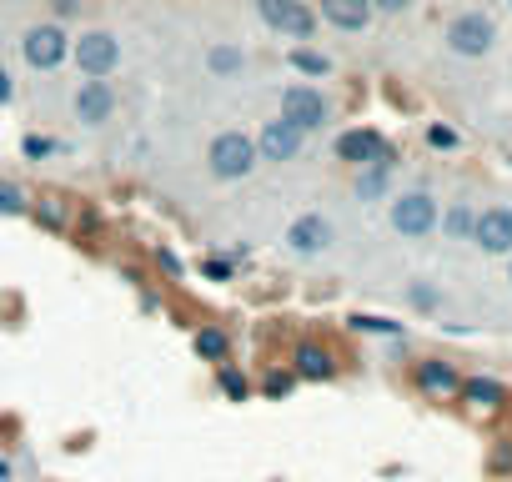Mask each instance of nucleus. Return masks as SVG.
Wrapping results in <instances>:
<instances>
[{
    "label": "nucleus",
    "mask_w": 512,
    "mask_h": 482,
    "mask_svg": "<svg viewBox=\"0 0 512 482\" xmlns=\"http://www.w3.org/2000/svg\"><path fill=\"white\" fill-rule=\"evenodd\" d=\"M402 302H407L417 317H437V312L447 307V292H442V282H432V277H412V282L402 287Z\"/></svg>",
    "instance_id": "nucleus-23"
},
{
    "label": "nucleus",
    "mask_w": 512,
    "mask_h": 482,
    "mask_svg": "<svg viewBox=\"0 0 512 482\" xmlns=\"http://www.w3.org/2000/svg\"><path fill=\"white\" fill-rule=\"evenodd\" d=\"M256 21H262L277 41H292V46H312L322 36L312 0H256Z\"/></svg>",
    "instance_id": "nucleus-8"
},
{
    "label": "nucleus",
    "mask_w": 512,
    "mask_h": 482,
    "mask_svg": "<svg viewBox=\"0 0 512 482\" xmlns=\"http://www.w3.org/2000/svg\"><path fill=\"white\" fill-rule=\"evenodd\" d=\"M71 216H76V201L61 196V191H41V196L31 201V221H36L41 231H51V236H66V231H71Z\"/></svg>",
    "instance_id": "nucleus-21"
},
{
    "label": "nucleus",
    "mask_w": 512,
    "mask_h": 482,
    "mask_svg": "<svg viewBox=\"0 0 512 482\" xmlns=\"http://www.w3.org/2000/svg\"><path fill=\"white\" fill-rule=\"evenodd\" d=\"M262 171V156H256V136L241 131V126H221L211 141H206V176L221 181V186H241Z\"/></svg>",
    "instance_id": "nucleus-1"
},
{
    "label": "nucleus",
    "mask_w": 512,
    "mask_h": 482,
    "mask_svg": "<svg viewBox=\"0 0 512 482\" xmlns=\"http://www.w3.org/2000/svg\"><path fill=\"white\" fill-rule=\"evenodd\" d=\"M317 6V21L342 31V36H367L377 26V6L372 0H312Z\"/></svg>",
    "instance_id": "nucleus-15"
},
{
    "label": "nucleus",
    "mask_w": 512,
    "mask_h": 482,
    "mask_svg": "<svg viewBox=\"0 0 512 482\" xmlns=\"http://www.w3.org/2000/svg\"><path fill=\"white\" fill-rule=\"evenodd\" d=\"M507 11H512V0H507Z\"/></svg>",
    "instance_id": "nucleus-39"
},
{
    "label": "nucleus",
    "mask_w": 512,
    "mask_h": 482,
    "mask_svg": "<svg viewBox=\"0 0 512 482\" xmlns=\"http://www.w3.org/2000/svg\"><path fill=\"white\" fill-rule=\"evenodd\" d=\"M191 352H196L201 362L221 367V362H231V352H236V337H231L221 322H201V327L191 332Z\"/></svg>",
    "instance_id": "nucleus-22"
},
{
    "label": "nucleus",
    "mask_w": 512,
    "mask_h": 482,
    "mask_svg": "<svg viewBox=\"0 0 512 482\" xmlns=\"http://www.w3.org/2000/svg\"><path fill=\"white\" fill-rule=\"evenodd\" d=\"M282 66L297 76V81H312V86H327L337 76V56H327L317 41L312 46H287L282 51Z\"/></svg>",
    "instance_id": "nucleus-18"
},
{
    "label": "nucleus",
    "mask_w": 512,
    "mask_h": 482,
    "mask_svg": "<svg viewBox=\"0 0 512 482\" xmlns=\"http://www.w3.org/2000/svg\"><path fill=\"white\" fill-rule=\"evenodd\" d=\"M151 267L166 277V282H186L191 277V267H186V257L171 247V241H156V247H151Z\"/></svg>",
    "instance_id": "nucleus-26"
},
{
    "label": "nucleus",
    "mask_w": 512,
    "mask_h": 482,
    "mask_svg": "<svg viewBox=\"0 0 512 482\" xmlns=\"http://www.w3.org/2000/svg\"><path fill=\"white\" fill-rule=\"evenodd\" d=\"M196 272H201L206 282H216V287H226V282H236V262H231V257H221V252H211V257H201V262H196Z\"/></svg>",
    "instance_id": "nucleus-32"
},
{
    "label": "nucleus",
    "mask_w": 512,
    "mask_h": 482,
    "mask_svg": "<svg viewBox=\"0 0 512 482\" xmlns=\"http://www.w3.org/2000/svg\"><path fill=\"white\" fill-rule=\"evenodd\" d=\"M16 51H21V66L31 76H56L71 61V31L61 21H36V26L21 31Z\"/></svg>",
    "instance_id": "nucleus-7"
},
{
    "label": "nucleus",
    "mask_w": 512,
    "mask_h": 482,
    "mask_svg": "<svg viewBox=\"0 0 512 482\" xmlns=\"http://www.w3.org/2000/svg\"><path fill=\"white\" fill-rule=\"evenodd\" d=\"M472 247H477L482 257H497V262H507V257H512V201H492V206H477Z\"/></svg>",
    "instance_id": "nucleus-13"
},
{
    "label": "nucleus",
    "mask_w": 512,
    "mask_h": 482,
    "mask_svg": "<svg viewBox=\"0 0 512 482\" xmlns=\"http://www.w3.org/2000/svg\"><path fill=\"white\" fill-rule=\"evenodd\" d=\"M352 196L362 206H387L397 196V166H362V171H352Z\"/></svg>",
    "instance_id": "nucleus-19"
},
{
    "label": "nucleus",
    "mask_w": 512,
    "mask_h": 482,
    "mask_svg": "<svg viewBox=\"0 0 512 482\" xmlns=\"http://www.w3.org/2000/svg\"><path fill=\"white\" fill-rule=\"evenodd\" d=\"M16 477V467H11V457H0V482H11Z\"/></svg>",
    "instance_id": "nucleus-37"
},
{
    "label": "nucleus",
    "mask_w": 512,
    "mask_h": 482,
    "mask_svg": "<svg viewBox=\"0 0 512 482\" xmlns=\"http://www.w3.org/2000/svg\"><path fill=\"white\" fill-rule=\"evenodd\" d=\"M201 71H206L211 81H241V76L251 71V51H246L241 41H211V46L201 51Z\"/></svg>",
    "instance_id": "nucleus-17"
},
{
    "label": "nucleus",
    "mask_w": 512,
    "mask_h": 482,
    "mask_svg": "<svg viewBox=\"0 0 512 482\" xmlns=\"http://www.w3.org/2000/svg\"><path fill=\"white\" fill-rule=\"evenodd\" d=\"M437 216H442V201L432 186H407L387 201V226L402 236V241H427L437 236Z\"/></svg>",
    "instance_id": "nucleus-6"
},
{
    "label": "nucleus",
    "mask_w": 512,
    "mask_h": 482,
    "mask_svg": "<svg viewBox=\"0 0 512 482\" xmlns=\"http://www.w3.org/2000/svg\"><path fill=\"white\" fill-rule=\"evenodd\" d=\"M71 16H81V0H56V6H51V21H71Z\"/></svg>",
    "instance_id": "nucleus-36"
},
{
    "label": "nucleus",
    "mask_w": 512,
    "mask_h": 482,
    "mask_svg": "<svg viewBox=\"0 0 512 482\" xmlns=\"http://www.w3.org/2000/svg\"><path fill=\"white\" fill-rule=\"evenodd\" d=\"M472 226H477V201L472 196H452L437 216V236L452 241V247H462V241H472Z\"/></svg>",
    "instance_id": "nucleus-20"
},
{
    "label": "nucleus",
    "mask_w": 512,
    "mask_h": 482,
    "mask_svg": "<svg viewBox=\"0 0 512 482\" xmlns=\"http://www.w3.org/2000/svg\"><path fill=\"white\" fill-rule=\"evenodd\" d=\"M292 387H297L292 367H272V372L262 377V387H256V392H262L267 402H282V397H292Z\"/></svg>",
    "instance_id": "nucleus-30"
},
{
    "label": "nucleus",
    "mask_w": 512,
    "mask_h": 482,
    "mask_svg": "<svg viewBox=\"0 0 512 482\" xmlns=\"http://www.w3.org/2000/svg\"><path fill=\"white\" fill-rule=\"evenodd\" d=\"M121 61H126V46H121L116 31L86 26V31L71 36V66H76L81 81H111L121 71Z\"/></svg>",
    "instance_id": "nucleus-3"
},
{
    "label": "nucleus",
    "mask_w": 512,
    "mask_h": 482,
    "mask_svg": "<svg viewBox=\"0 0 512 482\" xmlns=\"http://www.w3.org/2000/svg\"><path fill=\"white\" fill-rule=\"evenodd\" d=\"M101 226H106V216H101V206H96V201H76V216H71V231H76L81 241H96V236H101Z\"/></svg>",
    "instance_id": "nucleus-29"
},
{
    "label": "nucleus",
    "mask_w": 512,
    "mask_h": 482,
    "mask_svg": "<svg viewBox=\"0 0 512 482\" xmlns=\"http://www.w3.org/2000/svg\"><path fill=\"white\" fill-rule=\"evenodd\" d=\"M507 287H512V257H507Z\"/></svg>",
    "instance_id": "nucleus-38"
},
{
    "label": "nucleus",
    "mask_w": 512,
    "mask_h": 482,
    "mask_svg": "<svg viewBox=\"0 0 512 482\" xmlns=\"http://www.w3.org/2000/svg\"><path fill=\"white\" fill-rule=\"evenodd\" d=\"M277 116L292 121L302 136H322L337 121V96L327 86H312V81H287L277 91Z\"/></svg>",
    "instance_id": "nucleus-2"
},
{
    "label": "nucleus",
    "mask_w": 512,
    "mask_h": 482,
    "mask_svg": "<svg viewBox=\"0 0 512 482\" xmlns=\"http://www.w3.org/2000/svg\"><path fill=\"white\" fill-rule=\"evenodd\" d=\"M462 377H467V372H462L452 357H437V352H427V357H412V362H407V382H412V392H417V397H427V402H457Z\"/></svg>",
    "instance_id": "nucleus-10"
},
{
    "label": "nucleus",
    "mask_w": 512,
    "mask_h": 482,
    "mask_svg": "<svg viewBox=\"0 0 512 482\" xmlns=\"http://www.w3.org/2000/svg\"><path fill=\"white\" fill-rule=\"evenodd\" d=\"M251 136H256V156H262V166H292V161H302V151H307V141H312V136H302V131H297L292 121H282V116H267Z\"/></svg>",
    "instance_id": "nucleus-11"
},
{
    "label": "nucleus",
    "mask_w": 512,
    "mask_h": 482,
    "mask_svg": "<svg viewBox=\"0 0 512 482\" xmlns=\"http://www.w3.org/2000/svg\"><path fill=\"white\" fill-rule=\"evenodd\" d=\"M497 41H502V31L487 11H457L442 26V51L457 61H487L497 51Z\"/></svg>",
    "instance_id": "nucleus-4"
},
{
    "label": "nucleus",
    "mask_w": 512,
    "mask_h": 482,
    "mask_svg": "<svg viewBox=\"0 0 512 482\" xmlns=\"http://www.w3.org/2000/svg\"><path fill=\"white\" fill-rule=\"evenodd\" d=\"M21 156L26 161H51V156H61V141L56 136H41V131H26L21 136Z\"/></svg>",
    "instance_id": "nucleus-31"
},
{
    "label": "nucleus",
    "mask_w": 512,
    "mask_h": 482,
    "mask_svg": "<svg viewBox=\"0 0 512 482\" xmlns=\"http://www.w3.org/2000/svg\"><path fill=\"white\" fill-rule=\"evenodd\" d=\"M332 247H337V226H332L327 211H302L282 231V252L297 257V262H322Z\"/></svg>",
    "instance_id": "nucleus-9"
},
{
    "label": "nucleus",
    "mask_w": 512,
    "mask_h": 482,
    "mask_svg": "<svg viewBox=\"0 0 512 482\" xmlns=\"http://www.w3.org/2000/svg\"><path fill=\"white\" fill-rule=\"evenodd\" d=\"M287 367H292L297 382H337V377H342V357H337V347L322 342V337H297Z\"/></svg>",
    "instance_id": "nucleus-12"
},
{
    "label": "nucleus",
    "mask_w": 512,
    "mask_h": 482,
    "mask_svg": "<svg viewBox=\"0 0 512 482\" xmlns=\"http://www.w3.org/2000/svg\"><path fill=\"white\" fill-rule=\"evenodd\" d=\"M332 161H342L347 171H362V166H402V151L387 131L377 126H347L332 136Z\"/></svg>",
    "instance_id": "nucleus-5"
},
{
    "label": "nucleus",
    "mask_w": 512,
    "mask_h": 482,
    "mask_svg": "<svg viewBox=\"0 0 512 482\" xmlns=\"http://www.w3.org/2000/svg\"><path fill=\"white\" fill-rule=\"evenodd\" d=\"M116 106H121V96H116L111 81H76V91H71V116H76L86 131L111 126V121H116Z\"/></svg>",
    "instance_id": "nucleus-14"
},
{
    "label": "nucleus",
    "mask_w": 512,
    "mask_h": 482,
    "mask_svg": "<svg viewBox=\"0 0 512 482\" xmlns=\"http://www.w3.org/2000/svg\"><path fill=\"white\" fill-rule=\"evenodd\" d=\"M347 332H357V337H377V342H407V322H397V317H377V312H352V317H347Z\"/></svg>",
    "instance_id": "nucleus-24"
},
{
    "label": "nucleus",
    "mask_w": 512,
    "mask_h": 482,
    "mask_svg": "<svg viewBox=\"0 0 512 482\" xmlns=\"http://www.w3.org/2000/svg\"><path fill=\"white\" fill-rule=\"evenodd\" d=\"M487 472H492V477H507V472H512V437H497V442H492Z\"/></svg>",
    "instance_id": "nucleus-33"
},
{
    "label": "nucleus",
    "mask_w": 512,
    "mask_h": 482,
    "mask_svg": "<svg viewBox=\"0 0 512 482\" xmlns=\"http://www.w3.org/2000/svg\"><path fill=\"white\" fill-rule=\"evenodd\" d=\"M457 402H462L467 412H482V417H492V412H507V407H512V387H507L502 377L467 372V377H462V392H457Z\"/></svg>",
    "instance_id": "nucleus-16"
},
{
    "label": "nucleus",
    "mask_w": 512,
    "mask_h": 482,
    "mask_svg": "<svg viewBox=\"0 0 512 482\" xmlns=\"http://www.w3.org/2000/svg\"><path fill=\"white\" fill-rule=\"evenodd\" d=\"M216 392H221L226 402H251V397H256L251 377H246L236 362H221V367H216Z\"/></svg>",
    "instance_id": "nucleus-25"
},
{
    "label": "nucleus",
    "mask_w": 512,
    "mask_h": 482,
    "mask_svg": "<svg viewBox=\"0 0 512 482\" xmlns=\"http://www.w3.org/2000/svg\"><path fill=\"white\" fill-rule=\"evenodd\" d=\"M16 96H21V81H16V71H11L6 61H0V111H11Z\"/></svg>",
    "instance_id": "nucleus-34"
},
{
    "label": "nucleus",
    "mask_w": 512,
    "mask_h": 482,
    "mask_svg": "<svg viewBox=\"0 0 512 482\" xmlns=\"http://www.w3.org/2000/svg\"><path fill=\"white\" fill-rule=\"evenodd\" d=\"M372 6H377V21H402L417 11V0H372Z\"/></svg>",
    "instance_id": "nucleus-35"
},
{
    "label": "nucleus",
    "mask_w": 512,
    "mask_h": 482,
    "mask_svg": "<svg viewBox=\"0 0 512 482\" xmlns=\"http://www.w3.org/2000/svg\"><path fill=\"white\" fill-rule=\"evenodd\" d=\"M422 141H427V151H442V156L462 151V131H457V126H447V121H427Z\"/></svg>",
    "instance_id": "nucleus-28"
},
{
    "label": "nucleus",
    "mask_w": 512,
    "mask_h": 482,
    "mask_svg": "<svg viewBox=\"0 0 512 482\" xmlns=\"http://www.w3.org/2000/svg\"><path fill=\"white\" fill-rule=\"evenodd\" d=\"M31 201H36V191H26L11 176H0V216H31Z\"/></svg>",
    "instance_id": "nucleus-27"
}]
</instances>
